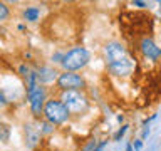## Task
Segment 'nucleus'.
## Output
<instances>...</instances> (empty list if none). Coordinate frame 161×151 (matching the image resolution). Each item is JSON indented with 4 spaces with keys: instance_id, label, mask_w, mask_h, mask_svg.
Here are the masks:
<instances>
[{
    "instance_id": "f257e3e1",
    "label": "nucleus",
    "mask_w": 161,
    "mask_h": 151,
    "mask_svg": "<svg viewBox=\"0 0 161 151\" xmlns=\"http://www.w3.org/2000/svg\"><path fill=\"white\" fill-rule=\"evenodd\" d=\"M106 57L109 72L118 77H126L134 70V60L121 42H109L106 45Z\"/></svg>"
},
{
    "instance_id": "f03ea898",
    "label": "nucleus",
    "mask_w": 161,
    "mask_h": 151,
    "mask_svg": "<svg viewBox=\"0 0 161 151\" xmlns=\"http://www.w3.org/2000/svg\"><path fill=\"white\" fill-rule=\"evenodd\" d=\"M91 60V52L86 47H74L64 54L62 65L64 72H75V70L84 69Z\"/></svg>"
},
{
    "instance_id": "7ed1b4c3",
    "label": "nucleus",
    "mask_w": 161,
    "mask_h": 151,
    "mask_svg": "<svg viewBox=\"0 0 161 151\" xmlns=\"http://www.w3.org/2000/svg\"><path fill=\"white\" fill-rule=\"evenodd\" d=\"M42 116L49 124L59 126V124H64L69 119L70 113L60 99H47V103L44 106V111H42Z\"/></svg>"
},
{
    "instance_id": "20e7f679",
    "label": "nucleus",
    "mask_w": 161,
    "mask_h": 151,
    "mask_svg": "<svg viewBox=\"0 0 161 151\" xmlns=\"http://www.w3.org/2000/svg\"><path fill=\"white\" fill-rule=\"evenodd\" d=\"M27 99L30 104V111L35 118H39L44 111V106L47 103V91L39 82H29L27 84Z\"/></svg>"
},
{
    "instance_id": "39448f33",
    "label": "nucleus",
    "mask_w": 161,
    "mask_h": 151,
    "mask_svg": "<svg viewBox=\"0 0 161 151\" xmlns=\"http://www.w3.org/2000/svg\"><path fill=\"white\" fill-rule=\"evenodd\" d=\"M60 101L69 109L70 114H82L89 109V101L80 91H65L62 92Z\"/></svg>"
},
{
    "instance_id": "423d86ee",
    "label": "nucleus",
    "mask_w": 161,
    "mask_h": 151,
    "mask_svg": "<svg viewBox=\"0 0 161 151\" xmlns=\"http://www.w3.org/2000/svg\"><path fill=\"white\" fill-rule=\"evenodd\" d=\"M55 86L62 92H65V91H80L86 87V81H84V77H80L75 72H62L57 76Z\"/></svg>"
},
{
    "instance_id": "0eeeda50",
    "label": "nucleus",
    "mask_w": 161,
    "mask_h": 151,
    "mask_svg": "<svg viewBox=\"0 0 161 151\" xmlns=\"http://www.w3.org/2000/svg\"><path fill=\"white\" fill-rule=\"evenodd\" d=\"M139 49H141V54L149 60H158L161 57V47H158L151 37H143L141 39Z\"/></svg>"
},
{
    "instance_id": "6e6552de",
    "label": "nucleus",
    "mask_w": 161,
    "mask_h": 151,
    "mask_svg": "<svg viewBox=\"0 0 161 151\" xmlns=\"http://www.w3.org/2000/svg\"><path fill=\"white\" fill-rule=\"evenodd\" d=\"M37 72V82L39 84H50L54 82V81H57V70L52 69V67H47V65H44V67H40L35 70Z\"/></svg>"
},
{
    "instance_id": "1a4fd4ad",
    "label": "nucleus",
    "mask_w": 161,
    "mask_h": 151,
    "mask_svg": "<svg viewBox=\"0 0 161 151\" xmlns=\"http://www.w3.org/2000/svg\"><path fill=\"white\" fill-rule=\"evenodd\" d=\"M40 17V8L39 7H27L24 10V19L27 22H37Z\"/></svg>"
},
{
    "instance_id": "9d476101",
    "label": "nucleus",
    "mask_w": 161,
    "mask_h": 151,
    "mask_svg": "<svg viewBox=\"0 0 161 151\" xmlns=\"http://www.w3.org/2000/svg\"><path fill=\"white\" fill-rule=\"evenodd\" d=\"M10 17V8L7 7V3L0 2V22H5Z\"/></svg>"
},
{
    "instance_id": "9b49d317",
    "label": "nucleus",
    "mask_w": 161,
    "mask_h": 151,
    "mask_svg": "<svg viewBox=\"0 0 161 151\" xmlns=\"http://www.w3.org/2000/svg\"><path fill=\"white\" fill-rule=\"evenodd\" d=\"M8 136H10V128H8V126H5V124H0V141L7 143Z\"/></svg>"
},
{
    "instance_id": "f8f14e48",
    "label": "nucleus",
    "mask_w": 161,
    "mask_h": 151,
    "mask_svg": "<svg viewBox=\"0 0 161 151\" xmlns=\"http://www.w3.org/2000/svg\"><path fill=\"white\" fill-rule=\"evenodd\" d=\"M128 128H129V126H128V124H124V126H121V128L118 129V133H116V134L113 136V139H114V141H121V139H123V136L126 134V131H128Z\"/></svg>"
},
{
    "instance_id": "ddd939ff",
    "label": "nucleus",
    "mask_w": 161,
    "mask_h": 151,
    "mask_svg": "<svg viewBox=\"0 0 161 151\" xmlns=\"http://www.w3.org/2000/svg\"><path fill=\"white\" fill-rule=\"evenodd\" d=\"M19 72H20V76H22V77H25V79H29V76L32 74V70H30V67L27 64H22L19 67Z\"/></svg>"
},
{
    "instance_id": "4468645a",
    "label": "nucleus",
    "mask_w": 161,
    "mask_h": 151,
    "mask_svg": "<svg viewBox=\"0 0 161 151\" xmlns=\"http://www.w3.org/2000/svg\"><path fill=\"white\" fill-rule=\"evenodd\" d=\"M8 104V99L5 98V94H3V91H0V109H3L5 106Z\"/></svg>"
},
{
    "instance_id": "2eb2a0df",
    "label": "nucleus",
    "mask_w": 161,
    "mask_h": 151,
    "mask_svg": "<svg viewBox=\"0 0 161 151\" xmlns=\"http://www.w3.org/2000/svg\"><path fill=\"white\" fill-rule=\"evenodd\" d=\"M141 148H143V141H141V139H136L134 143H133V149H134V151H141Z\"/></svg>"
},
{
    "instance_id": "dca6fc26",
    "label": "nucleus",
    "mask_w": 161,
    "mask_h": 151,
    "mask_svg": "<svg viewBox=\"0 0 161 151\" xmlns=\"http://www.w3.org/2000/svg\"><path fill=\"white\" fill-rule=\"evenodd\" d=\"M133 5H134V7H138V8H146V7H148V3H146V2H141V0H134Z\"/></svg>"
},
{
    "instance_id": "f3484780",
    "label": "nucleus",
    "mask_w": 161,
    "mask_h": 151,
    "mask_svg": "<svg viewBox=\"0 0 161 151\" xmlns=\"http://www.w3.org/2000/svg\"><path fill=\"white\" fill-rule=\"evenodd\" d=\"M106 144H108V141H101V143H97V144H96L94 151H103V149L106 148Z\"/></svg>"
},
{
    "instance_id": "a211bd4d",
    "label": "nucleus",
    "mask_w": 161,
    "mask_h": 151,
    "mask_svg": "<svg viewBox=\"0 0 161 151\" xmlns=\"http://www.w3.org/2000/svg\"><path fill=\"white\" fill-rule=\"evenodd\" d=\"M154 118H156V114H151L149 118H146V119L143 121V126H148V124H149V121H153Z\"/></svg>"
},
{
    "instance_id": "6ab92c4d",
    "label": "nucleus",
    "mask_w": 161,
    "mask_h": 151,
    "mask_svg": "<svg viewBox=\"0 0 161 151\" xmlns=\"http://www.w3.org/2000/svg\"><path fill=\"white\" fill-rule=\"evenodd\" d=\"M148 134H149V128H144V129H143V134H141V139H144Z\"/></svg>"
},
{
    "instance_id": "aec40b11",
    "label": "nucleus",
    "mask_w": 161,
    "mask_h": 151,
    "mask_svg": "<svg viewBox=\"0 0 161 151\" xmlns=\"http://www.w3.org/2000/svg\"><path fill=\"white\" fill-rule=\"evenodd\" d=\"M126 151H134V149H133V144H128V146H126Z\"/></svg>"
}]
</instances>
